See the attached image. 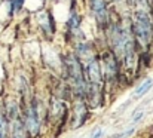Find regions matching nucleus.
Listing matches in <instances>:
<instances>
[{
  "instance_id": "nucleus-1",
  "label": "nucleus",
  "mask_w": 153,
  "mask_h": 138,
  "mask_svg": "<svg viewBox=\"0 0 153 138\" xmlns=\"http://www.w3.org/2000/svg\"><path fill=\"white\" fill-rule=\"evenodd\" d=\"M134 33L141 46H147L152 40V24L144 12H137L134 18Z\"/></svg>"
},
{
  "instance_id": "nucleus-2",
  "label": "nucleus",
  "mask_w": 153,
  "mask_h": 138,
  "mask_svg": "<svg viewBox=\"0 0 153 138\" xmlns=\"http://www.w3.org/2000/svg\"><path fill=\"white\" fill-rule=\"evenodd\" d=\"M67 70H68V76L71 77L73 86L76 88V91L79 93H83L85 91V83H83V76H82V70H80V64L76 61V58L70 56L67 61Z\"/></svg>"
},
{
  "instance_id": "nucleus-3",
  "label": "nucleus",
  "mask_w": 153,
  "mask_h": 138,
  "mask_svg": "<svg viewBox=\"0 0 153 138\" xmlns=\"http://www.w3.org/2000/svg\"><path fill=\"white\" fill-rule=\"evenodd\" d=\"M27 129L31 135H36L39 132V128H40V116H39V102H33L28 108V113H27Z\"/></svg>"
},
{
  "instance_id": "nucleus-4",
  "label": "nucleus",
  "mask_w": 153,
  "mask_h": 138,
  "mask_svg": "<svg viewBox=\"0 0 153 138\" xmlns=\"http://www.w3.org/2000/svg\"><path fill=\"white\" fill-rule=\"evenodd\" d=\"M92 1V10L95 13V18L101 27H105L107 24V9L104 4V0H91Z\"/></svg>"
},
{
  "instance_id": "nucleus-5",
  "label": "nucleus",
  "mask_w": 153,
  "mask_h": 138,
  "mask_svg": "<svg viewBox=\"0 0 153 138\" xmlns=\"http://www.w3.org/2000/svg\"><path fill=\"white\" fill-rule=\"evenodd\" d=\"M153 86V79H147V80H144L137 89L134 92V96L135 98H140V96H143L144 93H147V91H150Z\"/></svg>"
},
{
  "instance_id": "nucleus-6",
  "label": "nucleus",
  "mask_w": 153,
  "mask_h": 138,
  "mask_svg": "<svg viewBox=\"0 0 153 138\" xmlns=\"http://www.w3.org/2000/svg\"><path fill=\"white\" fill-rule=\"evenodd\" d=\"M85 114H86V108H85V105H83L82 102H79V104H77V107H76V122H74V126H77V125H82V123H83Z\"/></svg>"
},
{
  "instance_id": "nucleus-7",
  "label": "nucleus",
  "mask_w": 153,
  "mask_h": 138,
  "mask_svg": "<svg viewBox=\"0 0 153 138\" xmlns=\"http://www.w3.org/2000/svg\"><path fill=\"white\" fill-rule=\"evenodd\" d=\"M12 135H13V138H25L24 126H22L19 119H15V122H13V132H12Z\"/></svg>"
},
{
  "instance_id": "nucleus-8",
  "label": "nucleus",
  "mask_w": 153,
  "mask_h": 138,
  "mask_svg": "<svg viewBox=\"0 0 153 138\" xmlns=\"http://www.w3.org/2000/svg\"><path fill=\"white\" fill-rule=\"evenodd\" d=\"M61 102L58 99H53L52 101V117H58L59 113H61Z\"/></svg>"
},
{
  "instance_id": "nucleus-9",
  "label": "nucleus",
  "mask_w": 153,
  "mask_h": 138,
  "mask_svg": "<svg viewBox=\"0 0 153 138\" xmlns=\"http://www.w3.org/2000/svg\"><path fill=\"white\" fill-rule=\"evenodd\" d=\"M7 135V123L3 116H0V138H6Z\"/></svg>"
},
{
  "instance_id": "nucleus-10",
  "label": "nucleus",
  "mask_w": 153,
  "mask_h": 138,
  "mask_svg": "<svg viewBox=\"0 0 153 138\" xmlns=\"http://www.w3.org/2000/svg\"><path fill=\"white\" fill-rule=\"evenodd\" d=\"M101 135H102V129H95V132H94V135H92V138H101Z\"/></svg>"
}]
</instances>
